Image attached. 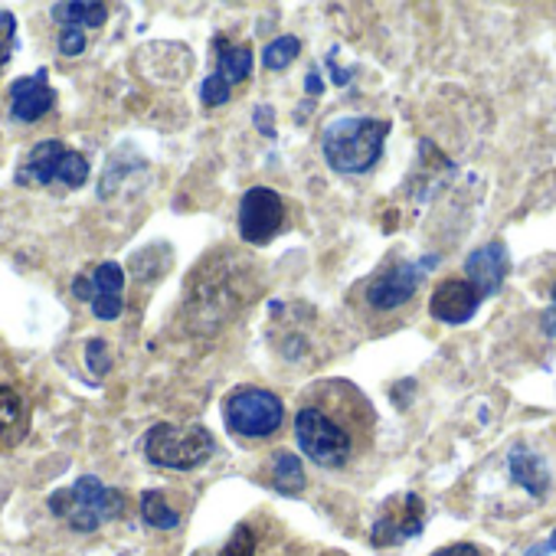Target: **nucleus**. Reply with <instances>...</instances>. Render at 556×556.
I'll return each mask as SVG.
<instances>
[{
	"instance_id": "nucleus-15",
	"label": "nucleus",
	"mask_w": 556,
	"mask_h": 556,
	"mask_svg": "<svg viewBox=\"0 0 556 556\" xmlns=\"http://www.w3.org/2000/svg\"><path fill=\"white\" fill-rule=\"evenodd\" d=\"M507 471H510V478H514V484H520L527 494H533V497H543L546 491H549V468H546V462L533 452V448H527V445H514L510 448V455H507Z\"/></svg>"
},
{
	"instance_id": "nucleus-21",
	"label": "nucleus",
	"mask_w": 556,
	"mask_h": 556,
	"mask_svg": "<svg viewBox=\"0 0 556 556\" xmlns=\"http://www.w3.org/2000/svg\"><path fill=\"white\" fill-rule=\"evenodd\" d=\"M197 556H206V553H197ZM213 556H255V533L245 523H239L232 530V536L223 543V549L213 553Z\"/></svg>"
},
{
	"instance_id": "nucleus-20",
	"label": "nucleus",
	"mask_w": 556,
	"mask_h": 556,
	"mask_svg": "<svg viewBox=\"0 0 556 556\" xmlns=\"http://www.w3.org/2000/svg\"><path fill=\"white\" fill-rule=\"evenodd\" d=\"M302 53V40L299 37H278V40H271L268 47H265V53H262V63H265V70H271V73H282L286 66H292V60Z\"/></svg>"
},
{
	"instance_id": "nucleus-25",
	"label": "nucleus",
	"mask_w": 556,
	"mask_h": 556,
	"mask_svg": "<svg viewBox=\"0 0 556 556\" xmlns=\"http://www.w3.org/2000/svg\"><path fill=\"white\" fill-rule=\"evenodd\" d=\"M523 556H556V530L549 536H543L540 543H533Z\"/></svg>"
},
{
	"instance_id": "nucleus-22",
	"label": "nucleus",
	"mask_w": 556,
	"mask_h": 556,
	"mask_svg": "<svg viewBox=\"0 0 556 556\" xmlns=\"http://www.w3.org/2000/svg\"><path fill=\"white\" fill-rule=\"evenodd\" d=\"M14 47H17V17L0 11V70H4L14 56Z\"/></svg>"
},
{
	"instance_id": "nucleus-12",
	"label": "nucleus",
	"mask_w": 556,
	"mask_h": 556,
	"mask_svg": "<svg viewBox=\"0 0 556 556\" xmlns=\"http://www.w3.org/2000/svg\"><path fill=\"white\" fill-rule=\"evenodd\" d=\"M481 302H484V295L468 282V278H452V282H442L432 292L429 312L442 325H465L478 315Z\"/></svg>"
},
{
	"instance_id": "nucleus-13",
	"label": "nucleus",
	"mask_w": 556,
	"mask_h": 556,
	"mask_svg": "<svg viewBox=\"0 0 556 556\" xmlns=\"http://www.w3.org/2000/svg\"><path fill=\"white\" fill-rule=\"evenodd\" d=\"M53 102H56V92L50 86L47 70L24 76L11 86V118L21 125H34L37 118H43L53 109Z\"/></svg>"
},
{
	"instance_id": "nucleus-7",
	"label": "nucleus",
	"mask_w": 556,
	"mask_h": 556,
	"mask_svg": "<svg viewBox=\"0 0 556 556\" xmlns=\"http://www.w3.org/2000/svg\"><path fill=\"white\" fill-rule=\"evenodd\" d=\"M426 527V504L419 494L403 491L393 494L380 504L374 527H370V543L374 546H400L413 536H419Z\"/></svg>"
},
{
	"instance_id": "nucleus-6",
	"label": "nucleus",
	"mask_w": 556,
	"mask_h": 556,
	"mask_svg": "<svg viewBox=\"0 0 556 556\" xmlns=\"http://www.w3.org/2000/svg\"><path fill=\"white\" fill-rule=\"evenodd\" d=\"M295 439L299 448L321 468H341L351 458V429H344L328 409L302 406L295 416Z\"/></svg>"
},
{
	"instance_id": "nucleus-9",
	"label": "nucleus",
	"mask_w": 556,
	"mask_h": 556,
	"mask_svg": "<svg viewBox=\"0 0 556 556\" xmlns=\"http://www.w3.org/2000/svg\"><path fill=\"white\" fill-rule=\"evenodd\" d=\"M122 292H125V268L118 262H102L73 282V295L89 302V308L99 321L122 318V312H125Z\"/></svg>"
},
{
	"instance_id": "nucleus-28",
	"label": "nucleus",
	"mask_w": 556,
	"mask_h": 556,
	"mask_svg": "<svg viewBox=\"0 0 556 556\" xmlns=\"http://www.w3.org/2000/svg\"><path fill=\"white\" fill-rule=\"evenodd\" d=\"M549 334H556V328H553V331H549Z\"/></svg>"
},
{
	"instance_id": "nucleus-26",
	"label": "nucleus",
	"mask_w": 556,
	"mask_h": 556,
	"mask_svg": "<svg viewBox=\"0 0 556 556\" xmlns=\"http://www.w3.org/2000/svg\"><path fill=\"white\" fill-rule=\"evenodd\" d=\"M432 556H478V549H475L471 543H452V546L435 549Z\"/></svg>"
},
{
	"instance_id": "nucleus-24",
	"label": "nucleus",
	"mask_w": 556,
	"mask_h": 556,
	"mask_svg": "<svg viewBox=\"0 0 556 556\" xmlns=\"http://www.w3.org/2000/svg\"><path fill=\"white\" fill-rule=\"evenodd\" d=\"M60 53H63V56H83V53H86V30H79V27H63V30H60Z\"/></svg>"
},
{
	"instance_id": "nucleus-10",
	"label": "nucleus",
	"mask_w": 556,
	"mask_h": 556,
	"mask_svg": "<svg viewBox=\"0 0 556 556\" xmlns=\"http://www.w3.org/2000/svg\"><path fill=\"white\" fill-rule=\"evenodd\" d=\"M213 50H216V70L200 86V99H203L206 109L226 105L232 86H239L252 73V50L249 47H232L226 37H216Z\"/></svg>"
},
{
	"instance_id": "nucleus-4",
	"label": "nucleus",
	"mask_w": 556,
	"mask_h": 556,
	"mask_svg": "<svg viewBox=\"0 0 556 556\" xmlns=\"http://www.w3.org/2000/svg\"><path fill=\"white\" fill-rule=\"evenodd\" d=\"M223 419L232 435L239 439H268L282 429L286 406L271 390L262 387H239L223 403Z\"/></svg>"
},
{
	"instance_id": "nucleus-16",
	"label": "nucleus",
	"mask_w": 556,
	"mask_h": 556,
	"mask_svg": "<svg viewBox=\"0 0 556 556\" xmlns=\"http://www.w3.org/2000/svg\"><path fill=\"white\" fill-rule=\"evenodd\" d=\"M27 426H30L27 400L14 387L0 383V448L17 445L27 435Z\"/></svg>"
},
{
	"instance_id": "nucleus-11",
	"label": "nucleus",
	"mask_w": 556,
	"mask_h": 556,
	"mask_svg": "<svg viewBox=\"0 0 556 556\" xmlns=\"http://www.w3.org/2000/svg\"><path fill=\"white\" fill-rule=\"evenodd\" d=\"M432 265H435V258H429V262H396V265H390L387 271H380V275L374 278V282H370L367 302H370L377 312L403 308V305L416 295V289H419V282H422V271L432 268Z\"/></svg>"
},
{
	"instance_id": "nucleus-17",
	"label": "nucleus",
	"mask_w": 556,
	"mask_h": 556,
	"mask_svg": "<svg viewBox=\"0 0 556 556\" xmlns=\"http://www.w3.org/2000/svg\"><path fill=\"white\" fill-rule=\"evenodd\" d=\"M50 14H53V21L60 27H79V30H86V27L96 30V27H102L109 21V8L105 4H92V0H70V4H53Z\"/></svg>"
},
{
	"instance_id": "nucleus-18",
	"label": "nucleus",
	"mask_w": 556,
	"mask_h": 556,
	"mask_svg": "<svg viewBox=\"0 0 556 556\" xmlns=\"http://www.w3.org/2000/svg\"><path fill=\"white\" fill-rule=\"evenodd\" d=\"M271 484L282 494H302L305 491V468H302L299 455L275 452V458H271Z\"/></svg>"
},
{
	"instance_id": "nucleus-5",
	"label": "nucleus",
	"mask_w": 556,
	"mask_h": 556,
	"mask_svg": "<svg viewBox=\"0 0 556 556\" xmlns=\"http://www.w3.org/2000/svg\"><path fill=\"white\" fill-rule=\"evenodd\" d=\"M14 180L21 187H50V184H66L70 190L83 187L89 180V161L73 151L70 144L50 138L30 148V154L24 157V164L17 167Z\"/></svg>"
},
{
	"instance_id": "nucleus-27",
	"label": "nucleus",
	"mask_w": 556,
	"mask_h": 556,
	"mask_svg": "<svg viewBox=\"0 0 556 556\" xmlns=\"http://www.w3.org/2000/svg\"><path fill=\"white\" fill-rule=\"evenodd\" d=\"M543 328H546V331H553V328H556V282H553V295H549V312H546V318H543Z\"/></svg>"
},
{
	"instance_id": "nucleus-8",
	"label": "nucleus",
	"mask_w": 556,
	"mask_h": 556,
	"mask_svg": "<svg viewBox=\"0 0 556 556\" xmlns=\"http://www.w3.org/2000/svg\"><path fill=\"white\" fill-rule=\"evenodd\" d=\"M286 223V200L271 187H249L239 200V236L249 245H265Z\"/></svg>"
},
{
	"instance_id": "nucleus-14",
	"label": "nucleus",
	"mask_w": 556,
	"mask_h": 556,
	"mask_svg": "<svg viewBox=\"0 0 556 556\" xmlns=\"http://www.w3.org/2000/svg\"><path fill=\"white\" fill-rule=\"evenodd\" d=\"M504 275H507V249H504V242H488V245L475 249L465 258V278L484 299L501 292Z\"/></svg>"
},
{
	"instance_id": "nucleus-1",
	"label": "nucleus",
	"mask_w": 556,
	"mask_h": 556,
	"mask_svg": "<svg viewBox=\"0 0 556 556\" xmlns=\"http://www.w3.org/2000/svg\"><path fill=\"white\" fill-rule=\"evenodd\" d=\"M390 128L393 125L387 118H370V115L334 118L321 131V151H325L328 167L338 174H351V177L367 174L380 161Z\"/></svg>"
},
{
	"instance_id": "nucleus-3",
	"label": "nucleus",
	"mask_w": 556,
	"mask_h": 556,
	"mask_svg": "<svg viewBox=\"0 0 556 556\" xmlns=\"http://www.w3.org/2000/svg\"><path fill=\"white\" fill-rule=\"evenodd\" d=\"M216 442L206 426H177V422H157L144 435V458L157 468L170 471H190L200 468L213 455Z\"/></svg>"
},
{
	"instance_id": "nucleus-2",
	"label": "nucleus",
	"mask_w": 556,
	"mask_h": 556,
	"mask_svg": "<svg viewBox=\"0 0 556 556\" xmlns=\"http://www.w3.org/2000/svg\"><path fill=\"white\" fill-rule=\"evenodd\" d=\"M50 510L79 533H92L125 510V494L96 475H83L73 484L50 494Z\"/></svg>"
},
{
	"instance_id": "nucleus-19",
	"label": "nucleus",
	"mask_w": 556,
	"mask_h": 556,
	"mask_svg": "<svg viewBox=\"0 0 556 556\" xmlns=\"http://www.w3.org/2000/svg\"><path fill=\"white\" fill-rule=\"evenodd\" d=\"M141 517L148 527H157V530H174L180 523V514L164 501L161 491H144L141 494Z\"/></svg>"
},
{
	"instance_id": "nucleus-23",
	"label": "nucleus",
	"mask_w": 556,
	"mask_h": 556,
	"mask_svg": "<svg viewBox=\"0 0 556 556\" xmlns=\"http://www.w3.org/2000/svg\"><path fill=\"white\" fill-rule=\"evenodd\" d=\"M86 364L96 377H105L109 367H112V354H109V344L105 341H89L86 344Z\"/></svg>"
}]
</instances>
